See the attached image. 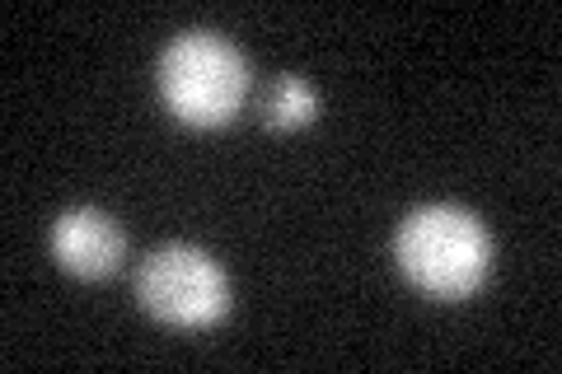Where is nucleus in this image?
Here are the masks:
<instances>
[{
  "label": "nucleus",
  "instance_id": "nucleus-1",
  "mask_svg": "<svg viewBox=\"0 0 562 374\" xmlns=\"http://www.w3.org/2000/svg\"><path fill=\"white\" fill-rule=\"evenodd\" d=\"M394 258L403 276L431 299H469L487 276L492 239L473 211L436 202V206H417L398 225Z\"/></svg>",
  "mask_w": 562,
  "mask_h": 374
},
{
  "label": "nucleus",
  "instance_id": "nucleus-2",
  "mask_svg": "<svg viewBox=\"0 0 562 374\" xmlns=\"http://www.w3.org/2000/svg\"><path fill=\"white\" fill-rule=\"evenodd\" d=\"M160 94L188 127H225L249 94V61L221 33H179L160 57Z\"/></svg>",
  "mask_w": 562,
  "mask_h": 374
},
{
  "label": "nucleus",
  "instance_id": "nucleus-3",
  "mask_svg": "<svg viewBox=\"0 0 562 374\" xmlns=\"http://www.w3.org/2000/svg\"><path fill=\"white\" fill-rule=\"evenodd\" d=\"M136 295L169 328H211L231 309L221 262L192 243H165L140 262Z\"/></svg>",
  "mask_w": 562,
  "mask_h": 374
},
{
  "label": "nucleus",
  "instance_id": "nucleus-4",
  "mask_svg": "<svg viewBox=\"0 0 562 374\" xmlns=\"http://www.w3.org/2000/svg\"><path fill=\"white\" fill-rule=\"evenodd\" d=\"M52 253H57V262L70 276L103 281L122 267L127 239H122V225L109 216V211L76 206V211H66V216H57V225H52Z\"/></svg>",
  "mask_w": 562,
  "mask_h": 374
},
{
  "label": "nucleus",
  "instance_id": "nucleus-5",
  "mask_svg": "<svg viewBox=\"0 0 562 374\" xmlns=\"http://www.w3.org/2000/svg\"><path fill=\"white\" fill-rule=\"evenodd\" d=\"M314 113H319V94H314L301 76H281L268 89V99H262V122L281 127V132L305 127V122H314Z\"/></svg>",
  "mask_w": 562,
  "mask_h": 374
}]
</instances>
